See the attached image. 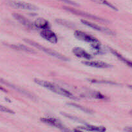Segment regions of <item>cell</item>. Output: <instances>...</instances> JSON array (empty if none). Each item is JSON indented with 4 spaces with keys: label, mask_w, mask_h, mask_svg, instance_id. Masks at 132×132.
<instances>
[{
    "label": "cell",
    "mask_w": 132,
    "mask_h": 132,
    "mask_svg": "<svg viewBox=\"0 0 132 132\" xmlns=\"http://www.w3.org/2000/svg\"><path fill=\"white\" fill-rule=\"evenodd\" d=\"M74 36L80 41H83L88 43L91 46L93 52L95 54H103V52L101 49V44L100 41L94 36L89 35L81 30H76L74 32Z\"/></svg>",
    "instance_id": "1"
},
{
    "label": "cell",
    "mask_w": 132,
    "mask_h": 132,
    "mask_svg": "<svg viewBox=\"0 0 132 132\" xmlns=\"http://www.w3.org/2000/svg\"><path fill=\"white\" fill-rule=\"evenodd\" d=\"M34 81L38 85L43 88H45L53 92L54 93L65 97L68 98V99H73V100H78V98L76 96H75L74 95H73L72 93L70 92L69 91L63 88L56 86V85H54V84L51 83V82L44 81V80L42 79H34Z\"/></svg>",
    "instance_id": "2"
},
{
    "label": "cell",
    "mask_w": 132,
    "mask_h": 132,
    "mask_svg": "<svg viewBox=\"0 0 132 132\" xmlns=\"http://www.w3.org/2000/svg\"><path fill=\"white\" fill-rule=\"evenodd\" d=\"M24 41H25L26 43H27L28 44L30 45L31 46H34V47H35L36 48L39 49V50H41V51L44 52H45L46 54H48V55H50V56L54 57L57 58V59H60V60H62V61H68V59L67 57L64 56L63 55H62V54L57 52L54 51V50H51V49H49V48H48L45 47V46H42V45H41L40 44H39L38 43L36 42V41H32V40L29 39H24Z\"/></svg>",
    "instance_id": "3"
},
{
    "label": "cell",
    "mask_w": 132,
    "mask_h": 132,
    "mask_svg": "<svg viewBox=\"0 0 132 132\" xmlns=\"http://www.w3.org/2000/svg\"><path fill=\"white\" fill-rule=\"evenodd\" d=\"M63 8H64V9H65L66 10H67V11L70 12L72 13V14H76V15L85 17V18H90V19L100 21L106 22V21L105 19H103V18H99V17L96 16V15H92V14H89V13L85 12L82 11V10H77V9H73V8L68 7V6H63Z\"/></svg>",
    "instance_id": "4"
},
{
    "label": "cell",
    "mask_w": 132,
    "mask_h": 132,
    "mask_svg": "<svg viewBox=\"0 0 132 132\" xmlns=\"http://www.w3.org/2000/svg\"><path fill=\"white\" fill-rule=\"evenodd\" d=\"M40 120L43 123L54 126V127L59 129L61 130H63V131H68V130L59 119L54 118V117H43V118L40 119Z\"/></svg>",
    "instance_id": "5"
},
{
    "label": "cell",
    "mask_w": 132,
    "mask_h": 132,
    "mask_svg": "<svg viewBox=\"0 0 132 132\" xmlns=\"http://www.w3.org/2000/svg\"><path fill=\"white\" fill-rule=\"evenodd\" d=\"M9 5L12 8L17 9H23V10H30V11H35L37 10V7L35 5L22 1H10Z\"/></svg>",
    "instance_id": "6"
},
{
    "label": "cell",
    "mask_w": 132,
    "mask_h": 132,
    "mask_svg": "<svg viewBox=\"0 0 132 132\" xmlns=\"http://www.w3.org/2000/svg\"><path fill=\"white\" fill-rule=\"evenodd\" d=\"M41 37L48 42L53 44H56L58 41V37L55 32H53L50 28L42 30L40 32Z\"/></svg>",
    "instance_id": "7"
},
{
    "label": "cell",
    "mask_w": 132,
    "mask_h": 132,
    "mask_svg": "<svg viewBox=\"0 0 132 132\" xmlns=\"http://www.w3.org/2000/svg\"><path fill=\"white\" fill-rule=\"evenodd\" d=\"M81 22L85 25L87 26V27H90V28H93V29L95 30L99 31V32H104V33L107 34H113V32L112 31H111L110 30L108 29V28H104V27H101V26L98 25V24H95L94 23H92V22L84 20V19H82L81 20Z\"/></svg>",
    "instance_id": "8"
},
{
    "label": "cell",
    "mask_w": 132,
    "mask_h": 132,
    "mask_svg": "<svg viewBox=\"0 0 132 132\" xmlns=\"http://www.w3.org/2000/svg\"><path fill=\"white\" fill-rule=\"evenodd\" d=\"M82 64L88 67H94L97 68H108L112 67L111 64L108 63H104L103 61H85L82 62Z\"/></svg>",
    "instance_id": "9"
},
{
    "label": "cell",
    "mask_w": 132,
    "mask_h": 132,
    "mask_svg": "<svg viewBox=\"0 0 132 132\" xmlns=\"http://www.w3.org/2000/svg\"><path fill=\"white\" fill-rule=\"evenodd\" d=\"M72 52L77 57L85 59L86 60H90L92 59V55L81 47H74L72 49Z\"/></svg>",
    "instance_id": "10"
},
{
    "label": "cell",
    "mask_w": 132,
    "mask_h": 132,
    "mask_svg": "<svg viewBox=\"0 0 132 132\" xmlns=\"http://www.w3.org/2000/svg\"><path fill=\"white\" fill-rule=\"evenodd\" d=\"M79 131H97V132H103L105 131L106 129L104 126H94V125H90L86 124L85 126H78L77 130Z\"/></svg>",
    "instance_id": "11"
},
{
    "label": "cell",
    "mask_w": 132,
    "mask_h": 132,
    "mask_svg": "<svg viewBox=\"0 0 132 132\" xmlns=\"http://www.w3.org/2000/svg\"><path fill=\"white\" fill-rule=\"evenodd\" d=\"M12 15L18 22H19L21 24H22L23 26L27 27V28H30V29H32L34 28V24H32L28 19L24 18L23 15L18 14V13H14L12 14Z\"/></svg>",
    "instance_id": "12"
},
{
    "label": "cell",
    "mask_w": 132,
    "mask_h": 132,
    "mask_svg": "<svg viewBox=\"0 0 132 132\" xmlns=\"http://www.w3.org/2000/svg\"><path fill=\"white\" fill-rule=\"evenodd\" d=\"M34 25L36 28L41 30L50 28V26L48 21L44 18H37L34 22Z\"/></svg>",
    "instance_id": "13"
},
{
    "label": "cell",
    "mask_w": 132,
    "mask_h": 132,
    "mask_svg": "<svg viewBox=\"0 0 132 132\" xmlns=\"http://www.w3.org/2000/svg\"><path fill=\"white\" fill-rule=\"evenodd\" d=\"M10 48L13 49H15L17 50H21L23 52H26L30 53V54H36V51L33 50L32 48H30V47H28L27 46H24L23 45H9Z\"/></svg>",
    "instance_id": "14"
},
{
    "label": "cell",
    "mask_w": 132,
    "mask_h": 132,
    "mask_svg": "<svg viewBox=\"0 0 132 132\" xmlns=\"http://www.w3.org/2000/svg\"><path fill=\"white\" fill-rule=\"evenodd\" d=\"M108 49H109L110 51L111 52V53H112V54H113L115 56L117 57L118 58L120 61H121L123 62L124 63H125L126 64H127L128 67L132 68V61L128 60V59H127L126 58H125V57L122 56L121 54H120L119 53H118L117 51H116L115 50H113V49L111 48H109V47H108Z\"/></svg>",
    "instance_id": "15"
},
{
    "label": "cell",
    "mask_w": 132,
    "mask_h": 132,
    "mask_svg": "<svg viewBox=\"0 0 132 132\" xmlns=\"http://www.w3.org/2000/svg\"><path fill=\"white\" fill-rule=\"evenodd\" d=\"M67 105L70 106H72V107H74V108H77V109L80 110L82 111V112H85V113H90V114L92 113V111L90 110V109H88V108H86V107H85V106H82L79 105V104H76V103H67Z\"/></svg>",
    "instance_id": "16"
},
{
    "label": "cell",
    "mask_w": 132,
    "mask_h": 132,
    "mask_svg": "<svg viewBox=\"0 0 132 132\" xmlns=\"http://www.w3.org/2000/svg\"><path fill=\"white\" fill-rule=\"evenodd\" d=\"M90 1H93V2L96 3L101 4V5H106V6H108V7H110V9H113V10H117V9L114 6V5H112V3H110V2H108V1H106V0H90Z\"/></svg>",
    "instance_id": "17"
},
{
    "label": "cell",
    "mask_w": 132,
    "mask_h": 132,
    "mask_svg": "<svg viewBox=\"0 0 132 132\" xmlns=\"http://www.w3.org/2000/svg\"><path fill=\"white\" fill-rule=\"evenodd\" d=\"M61 115H63V116H64L65 117H67V118H69L72 120H74V121H77V122H82V123L85 124V125H86V124H87V123H85V122L82 121V120L79 119L77 118V117H76V116H72V115H70V114H68V113H61Z\"/></svg>",
    "instance_id": "18"
},
{
    "label": "cell",
    "mask_w": 132,
    "mask_h": 132,
    "mask_svg": "<svg viewBox=\"0 0 132 132\" xmlns=\"http://www.w3.org/2000/svg\"><path fill=\"white\" fill-rule=\"evenodd\" d=\"M55 21L57 22V23H59V24H62V25H64L65 27H73V25L72 24V23H69V22L65 20H63V19H57L55 20Z\"/></svg>",
    "instance_id": "19"
},
{
    "label": "cell",
    "mask_w": 132,
    "mask_h": 132,
    "mask_svg": "<svg viewBox=\"0 0 132 132\" xmlns=\"http://www.w3.org/2000/svg\"><path fill=\"white\" fill-rule=\"evenodd\" d=\"M90 82H95V83H106V84H110V85H117L116 82H111L109 81H99V80H94V79H90L89 80Z\"/></svg>",
    "instance_id": "20"
},
{
    "label": "cell",
    "mask_w": 132,
    "mask_h": 132,
    "mask_svg": "<svg viewBox=\"0 0 132 132\" xmlns=\"http://www.w3.org/2000/svg\"><path fill=\"white\" fill-rule=\"evenodd\" d=\"M0 111H1V112H5V113H12V114H14V112H13L12 110L9 109V108L4 106L1 105V104H0Z\"/></svg>",
    "instance_id": "21"
},
{
    "label": "cell",
    "mask_w": 132,
    "mask_h": 132,
    "mask_svg": "<svg viewBox=\"0 0 132 132\" xmlns=\"http://www.w3.org/2000/svg\"><path fill=\"white\" fill-rule=\"evenodd\" d=\"M58 1H63V2L66 3L70 4L71 5H73V6H78V4L77 3L74 2L73 1H71V0H58Z\"/></svg>",
    "instance_id": "22"
},
{
    "label": "cell",
    "mask_w": 132,
    "mask_h": 132,
    "mask_svg": "<svg viewBox=\"0 0 132 132\" xmlns=\"http://www.w3.org/2000/svg\"><path fill=\"white\" fill-rule=\"evenodd\" d=\"M125 131H130L132 132V127H126L125 128Z\"/></svg>",
    "instance_id": "23"
},
{
    "label": "cell",
    "mask_w": 132,
    "mask_h": 132,
    "mask_svg": "<svg viewBox=\"0 0 132 132\" xmlns=\"http://www.w3.org/2000/svg\"><path fill=\"white\" fill-rule=\"evenodd\" d=\"M128 87L130 88V89H131V90H132V85H128Z\"/></svg>",
    "instance_id": "24"
},
{
    "label": "cell",
    "mask_w": 132,
    "mask_h": 132,
    "mask_svg": "<svg viewBox=\"0 0 132 132\" xmlns=\"http://www.w3.org/2000/svg\"><path fill=\"white\" fill-rule=\"evenodd\" d=\"M0 82H3V83H5V82H4V81H2V80H1V79H0Z\"/></svg>",
    "instance_id": "25"
},
{
    "label": "cell",
    "mask_w": 132,
    "mask_h": 132,
    "mask_svg": "<svg viewBox=\"0 0 132 132\" xmlns=\"http://www.w3.org/2000/svg\"><path fill=\"white\" fill-rule=\"evenodd\" d=\"M130 114H131V115H132V110H131L130 111Z\"/></svg>",
    "instance_id": "26"
}]
</instances>
